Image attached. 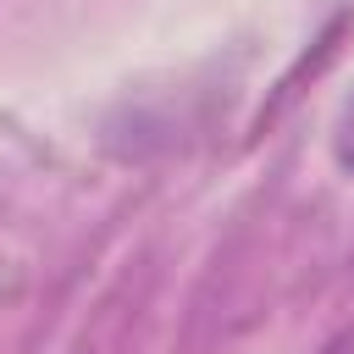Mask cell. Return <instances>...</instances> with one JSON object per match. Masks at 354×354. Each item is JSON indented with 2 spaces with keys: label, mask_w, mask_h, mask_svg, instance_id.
Wrapping results in <instances>:
<instances>
[]
</instances>
